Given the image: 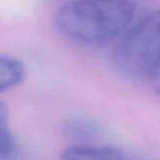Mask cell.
<instances>
[{
	"instance_id": "1",
	"label": "cell",
	"mask_w": 160,
	"mask_h": 160,
	"mask_svg": "<svg viewBox=\"0 0 160 160\" xmlns=\"http://www.w3.org/2000/svg\"><path fill=\"white\" fill-rule=\"evenodd\" d=\"M135 11L131 0H73L58 9L55 23L68 39L98 47L122 35L132 23Z\"/></svg>"
},
{
	"instance_id": "5",
	"label": "cell",
	"mask_w": 160,
	"mask_h": 160,
	"mask_svg": "<svg viewBox=\"0 0 160 160\" xmlns=\"http://www.w3.org/2000/svg\"><path fill=\"white\" fill-rule=\"evenodd\" d=\"M18 147L10 128L8 106L0 100V160H15Z\"/></svg>"
},
{
	"instance_id": "3",
	"label": "cell",
	"mask_w": 160,
	"mask_h": 160,
	"mask_svg": "<svg viewBox=\"0 0 160 160\" xmlns=\"http://www.w3.org/2000/svg\"><path fill=\"white\" fill-rule=\"evenodd\" d=\"M61 160H128L122 150L111 146L72 145L64 148Z\"/></svg>"
},
{
	"instance_id": "7",
	"label": "cell",
	"mask_w": 160,
	"mask_h": 160,
	"mask_svg": "<svg viewBox=\"0 0 160 160\" xmlns=\"http://www.w3.org/2000/svg\"><path fill=\"white\" fill-rule=\"evenodd\" d=\"M147 78L149 80L154 91L160 95V59L158 60V62L154 65V68L152 69L150 73L148 74Z\"/></svg>"
},
{
	"instance_id": "2",
	"label": "cell",
	"mask_w": 160,
	"mask_h": 160,
	"mask_svg": "<svg viewBox=\"0 0 160 160\" xmlns=\"http://www.w3.org/2000/svg\"><path fill=\"white\" fill-rule=\"evenodd\" d=\"M160 59V9L125 33L113 51L119 71L131 78H147Z\"/></svg>"
},
{
	"instance_id": "4",
	"label": "cell",
	"mask_w": 160,
	"mask_h": 160,
	"mask_svg": "<svg viewBox=\"0 0 160 160\" xmlns=\"http://www.w3.org/2000/svg\"><path fill=\"white\" fill-rule=\"evenodd\" d=\"M25 78V68L19 59L0 56V93L13 88Z\"/></svg>"
},
{
	"instance_id": "6",
	"label": "cell",
	"mask_w": 160,
	"mask_h": 160,
	"mask_svg": "<svg viewBox=\"0 0 160 160\" xmlns=\"http://www.w3.org/2000/svg\"><path fill=\"white\" fill-rule=\"evenodd\" d=\"M65 131L73 138L81 141L94 139L100 134L98 124L86 119H71L65 124Z\"/></svg>"
}]
</instances>
